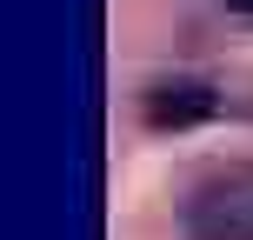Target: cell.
<instances>
[{
  "label": "cell",
  "mask_w": 253,
  "mask_h": 240,
  "mask_svg": "<svg viewBox=\"0 0 253 240\" xmlns=\"http://www.w3.org/2000/svg\"><path fill=\"white\" fill-rule=\"evenodd\" d=\"M187 240H253V160L213 167L180 207Z\"/></svg>",
  "instance_id": "1"
},
{
  "label": "cell",
  "mask_w": 253,
  "mask_h": 240,
  "mask_svg": "<svg viewBox=\"0 0 253 240\" xmlns=\"http://www.w3.org/2000/svg\"><path fill=\"white\" fill-rule=\"evenodd\" d=\"M213 114H220V94L207 87V80H153V87L140 94V120H147L153 134H187V127H200Z\"/></svg>",
  "instance_id": "2"
},
{
  "label": "cell",
  "mask_w": 253,
  "mask_h": 240,
  "mask_svg": "<svg viewBox=\"0 0 253 240\" xmlns=\"http://www.w3.org/2000/svg\"><path fill=\"white\" fill-rule=\"evenodd\" d=\"M227 7H233V13H253V0H227Z\"/></svg>",
  "instance_id": "3"
}]
</instances>
